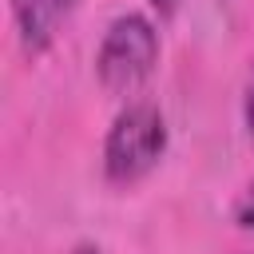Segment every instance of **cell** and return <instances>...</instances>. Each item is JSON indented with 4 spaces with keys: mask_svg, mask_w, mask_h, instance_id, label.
Here are the masks:
<instances>
[{
    "mask_svg": "<svg viewBox=\"0 0 254 254\" xmlns=\"http://www.w3.org/2000/svg\"><path fill=\"white\" fill-rule=\"evenodd\" d=\"M159 64V32L143 12H123L107 24L99 52H95V75L111 95L139 91Z\"/></svg>",
    "mask_w": 254,
    "mask_h": 254,
    "instance_id": "2",
    "label": "cell"
},
{
    "mask_svg": "<svg viewBox=\"0 0 254 254\" xmlns=\"http://www.w3.org/2000/svg\"><path fill=\"white\" fill-rule=\"evenodd\" d=\"M167 151V119L155 103H127L103 139V175L115 187L139 183Z\"/></svg>",
    "mask_w": 254,
    "mask_h": 254,
    "instance_id": "1",
    "label": "cell"
},
{
    "mask_svg": "<svg viewBox=\"0 0 254 254\" xmlns=\"http://www.w3.org/2000/svg\"><path fill=\"white\" fill-rule=\"evenodd\" d=\"M234 222L246 226V230H254V183L238 194V202H234Z\"/></svg>",
    "mask_w": 254,
    "mask_h": 254,
    "instance_id": "4",
    "label": "cell"
},
{
    "mask_svg": "<svg viewBox=\"0 0 254 254\" xmlns=\"http://www.w3.org/2000/svg\"><path fill=\"white\" fill-rule=\"evenodd\" d=\"M71 254H99V250H95V246H75Z\"/></svg>",
    "mask_w": 254,
    "mask_h": 254,
    "instance_id": "7",
    "label": "cell"
},
{
    "mask_svg": "<svg viewBox=\"0 0 254 254\" xmlns=\"http://www.w3.org/2000/svg\"><path fill=\"white\" fill-rule=\"evenodd\" d=\"M8 8H12V24H16V36H20L24 52L40 56L60 36L75 0H8Z\"/></svg>",
    "mask_w": 254,
    "mask_h": 254,
    "instance_id": "3",
    "label": "cell"
},
{
    "mask_svg": "<svg viewBox=\"0 0 254 254\" xmlns=\"http://www.w3.org/2000/svg\"><path fill=\"white\" fill-rule=\"evenodd\" d=\"M179 4H183V0H151V8H155L159 16H175V12H179Z\"/></svg>",
    "mask_w": 254,
    "mask_h": 254,
    "instance_id": "6",
    "label": "cell"
},
{
    "mask_svg": "<svg viewBox=\"0 0 254 254\" xmlns=\"http://www.w3.org/2000/svg\"><path fill=\"white\" fill-rule=\"evenodd\" d=\"M242 115H246V131L254 139V64L246 71V87H242Z\"/></svg>",
    "mask_w": 254,
    "mask_h": 254,
    "instance_id": "5",
    "label": "cell"
}]
</instances>
